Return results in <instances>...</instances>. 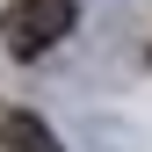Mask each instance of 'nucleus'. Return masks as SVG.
I'll list each match as a JSON object with an SVG mask.
<instances>
[{
    "instance_id": "f257e3e1",
    "label": "nucleus",
    "mask_w": 152,
    "mask_h": 152,
    "mask_svg": "<svg viewBox=\"0 0 152 152\" xmlns=\"http://www.w3.org/2000/svg\"><path fill=\"white\" fill-rule=\"evenodd\" d=\"M65 29H72V0H15V7L0 15V44H7L15 58H44Z\"/></svg>"
},
{
    "instance_id": "f03ea898",
    "label": "nucleus",
    "mask_w": 152,
    "mask_h": 152,
    "mask_svg": "<svg viewBox=\"0 0 152 152\" xmlns=\"http://www.w3.org/2000/svg\"><path fill=\"white\" fill-rule=\"evenodd\" d=\"M0 152H58V138L36 116H0Z\"/></svg>"
}]
</instances>
